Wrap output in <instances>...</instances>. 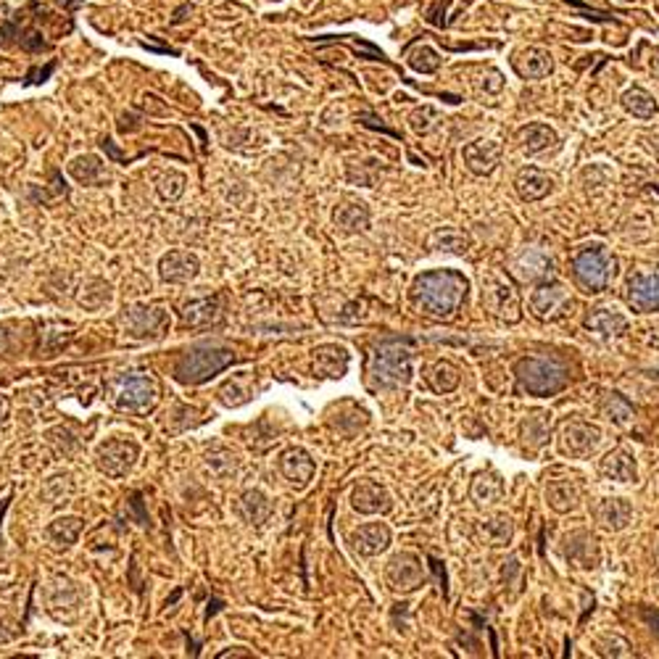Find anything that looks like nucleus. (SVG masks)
<instances>
[{
	"label": "nucleus",
	"instance_id": "f257e3e1",
	"mask_svg": "<svg viewBox=\"0 0 659 659\" xmlns=\"http://www.w3.org/2000/svg\"><path fill=\"white\" fill-rule=\"evenodd\" d=\"M467 288V280L459 275V272H454V270H436V272H425V275H419L414 280L412 299L425 314L448 320L465 303Z\"/></svg>",
	"mask_w": 659,
	"mask_h": 659
},
{
	"label": "nucleus",
	"instance_id": "f03ea898",
	"mask_svg": "<svg viewBox=\"0 0 659 659\" xmlns=\"http://www.w3.org/2000/svg\"><path fill=\"white\" fill-rule=\"evenodd\" d=\"M235 361V354L214 346H192L174 361V378L182 385H201Z\"/></svg>",
	"mask_w": 659,
	"mask_h": 659
},
{
	"label": "nucleus",
	"instance_id": "7ed1b4c3",
	"mask_svg": "<svg viewBox=\"0 0 659 659\" xmlns=\"http://www.w3.org/2000/svg\"><path fill=\"white\" fill-rule=\"evenodd\" d=\"M515 375H517L522 388L527 393H533V396H554V393H559L567 385V380H570L567 369L559 361L536 357L520 359L515 364Z\"/></svg>",
	"mask_w": 659,
	"mask_h": 659
},
{
	"label": "nucleus",
	"instance_id": "20e7f679",
	"mask_svg": "<svg viewBox=\"0 0 659 659\" xmlns=\"http://www.w3.org/2000/svg\"><path fill=\"white\" fill-rule=\"evenodd\" d=\"M372 375L380 385H407L412 380V351L398 340H385L372 354Z\"/></svg>",
	"mask_w": 659,
	"mask_h": 659
},
{
	"label": "nucleus",
	"instance_id": "39448f33",
	"mask_svg": "<svg viewBox=\"0 0 659 659\" xmlns=\"http://www.w3.org/2000/svg\"><path fill=\"white\" fill-rule=\"evenodd\" d=\"M615 256L605 246L583 248L573 259V272L575 280L591 293H602L615 277Z\"/></svg>",
	"mask_w": 659,
	"mask_h": 659
},
{
	"label": "nucleus",
	"instance_id": "423d86ee",
	"mask_svg": "<svg viewBox=\"0 0 659 659\" xmlns=\"http://www.w3.org/2000/svg\"><path fill=\"white\" fill-rule=\"evenodd\" d=\"M483 303H486V309L491 314L507 320V322H517L520 320V293L515 290V285L501 272L486 277V282H483Z\"/></svg>",
	"mask_w": 659,
	"mask_h": 659
},
{
	"label": "nucleus",
	"instance_id": "0eeeda50",
	"mask_svg": "<svg viewBox=\"0 0 659 659\" xmlns=\"http://www.w3.org/2000/svg\"><path fill=\"white\" fill-rule=\"evenodd\" d=\"M628 303L638 314L659 311V267L649 272H638L628 282Z\"/></svg>",
	"mask_w": 659,
	"mask_h": 659
},
{
	"label": "nucleus",
	"instance_id": "6e6552de",
	"mask_svg": "<svg viewBox=\"0 0 659 659\" xmlns=\"http://www.w3.org/2000/svg\"><path fill=\"white\" fill-rule=\"evenodd\" d=\"M573 306V299L565 288L559 285H541L533 296H530V311L538 317V320H562Z\"/></svg>",
	"mask_w": 659,
	"mask_h": 659
},
{
	"label": "nucleus",
	"instance_id": "1a4fd4ad",
	"mask_svg": "<svg viewBox=\"0 0 659 659\" xmlns=\"http://www.w3.org/2000/svg\"><path fill=\"white\" fill-rule=\"evenodd\" d=\"M169 317L164 309H148V306H133L124 314V330L133 338H162Z\"/></svg>",
	"mask_w": 659,
	"mask_h": 659
},
{
	"label": "nucleus",
	"instance_id": "9d476101",
	"mask_svg": "<svg viewBox=\"0 0 659 659\" xmlns=\"http://www.w3.org/2000/svg\"><path fill=\"white\" fill-rule=\"evenodd\" d=\"M138 459V446L127 440H109L98 451V469L106 472L109 477H122L127 475Z\"/></svg>",
	"mask_w": 659,
	"mask_h": 659
},
{
	"label": "nucleus",
	"instance_id": "9b49d317",
	"mask_svg": "<svg viewBox=\"0 0 659 659\" xmlns=\"http://www.w3.org/2000/svg\"><path fill=\"white\" fill-rule=\"evenodd\" d=\"M602 440V430L591 422H573L562 433V451L570 457H588Z\"/></svg>",
	"mask_w": 659,
	"mask_h": 659
},
{
	"label": "nucleus",
	"instance_id": "f8f14e48",
	"mask_svg": "<svg viewBox=\"0 0 659 659\" xmlns=\"http://www.w3.org/2000/svg\"><path fill=\"white\" fill-rule=\"evenodd\" d=\"M388 580L398 591H414V588H419L425 583L422 562L414 554H398V556H393L390 565H388Z\"/></svg>",
	"mask_w": 659,
	"mask_h": 659
},
{
	"label": "nucleus",
	"instance_id": "ddd939ff",
	"mask_svg": "<svg viewBox=\"0 0 659 659\" xmlns=\"http://www.w3.org/2000/svg\"><path fill=\"white\" fill-rule=\"evenodd\" d=\"M462 159L472 174H491L501 162V143L496 140H475L465 145Z\"/></svg>",
	"mask_w": 659,
	"mask_h": 659
},
{
	"label": "nucleus",
	"instance_id": "4468645a",
	"mask_svg": "<svg viewBox=\"0 0 659 659\" xmlns=\"http://www.w3.org/2000/svg\"><path fill=\"white\" fill-rule=\"evenodd\" d=\"M153 401H156V385L151 383L148 378H140V375L127 378L119 388V398H116V404L122 409H133V412L148 409Z\"/></svg>",
	"mask_w": 659,
	"mask_h": 659
},
{
	"label": "nucleus",
	"instance_id": "2eb2a0df",
	"mask_svg": "<svg viewBox=\"0 0 659 659\" xmlns=\"http://www.w3.org/2000/svg\"><path fill=\"white\" fill-rule=\"evenodd\" d=\"M201 261L191 251H169L159 261V275L164 282H188L198 275Z\"/></svg>",
	"mask_w": 659,
	"mask_h": 659
},
{
	"label": "nucleus",
	"instance_id": "dca6fc26",
	"mask_svg": "<svg viewBox=\"0 0 659 659\" xmlns=\"http://www.w3.org/2000/svg\"><path fill=\"white\" fill-rule=\"evenodd\" d=\"M351 501H354V509L361 515H380V512H388L393 507L388 491L380 483H372V480H364L361 486H357Z\"/></svg>",
	"mask_w": 659,
	"mask_h": 659
},
{
	"label": "nucleus",
	"instance_id": "f3484780",
	"mask_svg": "<svg viewBox=\"0 0 659 659\" xmlns=\"http://www.w3.org/2000/svg\"><path fill=\"white\" fill-rule=\"evenodd\" d=\"M351 544L359 554L364 556H375L380 551L388 549L390 544V530L385 527L383 522H369V525H361L359 530H354L351 536Z\"/></svg>",
	"mask_w": 659,
	"mask_h": 659
},
{
	"label": "nucleus",
	"instance_id": "a211bd4d",
	"mask_svg": "<svg viewBox=\"0 0 659 659\" xmlns=\"http://www.w3.org/2000/svg\"><path fill=\"white\" fill-rule=\"evenodd\" d=\"M280 472L293 483V486H306L311 477H314V472H317V465H314V459L301 451V448H290V451H285L282 457H280Z\"/></svg>",
	"mask_w": 659,
	"mask_h": 659
},
{
	"label": "nucleus",
	"instance_id": "6ab92c4d",
	"mask_svg": "<svg viewBox=\"0 0 659 659\" xmlns=\"http://www.w3.org/2000/svg\"><path fill=\"white\" fill-rule=\"evenodd\" d=\"M515 72L520 74L522 80H541V77H549L554 64H551V55L541 48H527L522 51L515 61H512Z\"/></svg>",
	"mask_w": 659,
	"mask_h": 659
},
{
	"label": "nucleus",
	"instance_id": "aec40b11",
	"mask_svg": "<svg viewBox=\"0 0 659 659\" xmlns=\"http://www.w3.org/2000/svg\"><path fill=\"white\" fill-rule=\"evenodd\" d=\"M585 330L596 332L599 338H620L628 332V320L615 309H594L585 320Z\"/></svg>",
	"mask_w": 659,
	"mask_h": 659
},
{
	"label": "nucleus",
	"instance_id": "412c9836",
	"mask_svg": "<svg viewBox=\"0 0 659 659\" xmlns=\"http://www.w3.org/2000/svg\"><path fill=\"white\" fill-rule=\"evenodd\" d=\"M594 517L605 525L606 530H623L633 517V507L625 498H602L594 507Z\"/></svg>",
	"mask_w": 659,
	"mask_h": 659
},
{
	"label": "nucleus",
	"instance_id": "4be33fe9",
	"mask_svg": "<svg viewBox=\"0 0 659 659\" xmlns=\"http://www.w3.org/2000/svg\"><path fill=\"white\" fill-rule=\"evenodd\" d=\"M515 188L520 192L522 201H541V198H546L554 188V180H551L549 174H544L541 169H536V166H527V169H522L520 174H517V182H515Z\"/></svg>",
	"mask_w": 659,
	"mask_h": 659
},
{
	"label": "nucleus",
	"instance_id": "5701e85b",
	"mask_svg": "<svg viewBox=\"0 0 659 659\" xmlns=\"http://www.w3.org/2000/svg\"><path fill=\"white\" fill-rule=\"evenodd\" d=\"M515 270H517V275L525 282H544V280H549L554 275L551 259L546 253H541V251H525L520 259H517Z\"/></svg>",
	"mask_w": 659,
	"mask_h": 659
},
{
	"label": "nucleus",
	"instance_id": "b1692460",
	"mask_svg": "<svg viewBox=\"0 0 659 659\" xmlns=\"http://www.w3.org/2000/svg\"><path fill=\"white\" fill-rule=\"evenodd\" d=\"M602 475L606 480H617V483H633L635 480V457L628 448H617L612 454H606L602 462Z\"/></svg>",
	"mask_w": 659,
	"mask_h": 659
},
{
	"label": "nucleus",
	"instance_id": "393cba45",
	"mask_svg": "<svg viewBox=\"0 0 659 659\" xmlns=\"http://www.w3.org/2000/svg\"><path fill=\"white\" fill-rule=\"evenodd\" d=\"M546 501H549L554 512L567 515V512H573L577 507L580 491H577V486L573 480H551L549 486H546Z\"/></svg>",
	"mask_w": 659,
	"mask_h": 659
},
{
	"label": "nucleus",
	"instance_id": "a878e982",
	"mask_svg": "<svg viewBox=\"0 0 659 659\" xmlns=\"http://www.w3.org/2000/svg\"><path fill=\"white\" fill-rule=\"evenodd\" d=\"M335 224L346 232H359L369 224V209L361 201H343L335 209Z\"/></svg>",
	"mask_w": 659,
	"mask_h": 659
},
{
	"label": "nucleus",
	"instance_id": "bb28decb",
	"mask_svg": "<svg viewBox=\"0 0 659 659\" xmlns=\"http://www.w3.org/2000/svg\"><path fill=\"white\" fill-rule=\"evenodd\" d=\"M428 248L430 251H446V253H467L469 238L467 232H462L457 227H440L428 238Z\"/></svg>",
	"mask_w": 659,
	"mask_h": 659
},
{
	"label": "nucleus",
	"instance_id": "cd10ccee",
	"mask_svg": "<svg viewBox=\"0 0 659 659\" xmlns=\"http://www.w3.org/2000/svg\"><path fill=\"white\" fill-rule=\"evenodd\" d=\"M501 494H504V483L498 480V475H494V472L477 475L472 480V488H469L472 501H477V504H494V501L501 498Z\"/></svg>",
	"mask_w": 659,
	"mask_h": 659
},
{
	"label": "nucleus",
	"instance_id": "c85d7f7f",
	"mask_svg": "<svg viewBox=\"0 0 659 659\" xmlns=\"http://www.w3.org/2000/svg\"><path fill=\"white\" fill-rule=\"evenodd\" d=\"M220 299H203V301L191 303L182 314L185 325L191 328H203V325H211L214 320H220Z\"/></svg>",
	"mask_w": 659,
	"mask_h": 659
},
{
	"label": "nucleus",
	"instance_id": "c756f323",
	"mask_svg": "<svg viewBox=\"0 0 659 659\" xmlns=\"http://www.w3.org/2000/svg\"><path fill=\"white\" fill-rule=\"evenodd\" d=\"M80 530H83L80 517H61V520L51 522L45 527V536H48V541H54L55 546H69V544L77 541Z\"/></svg>",
	"mask_w": 659,
	"mask_h": 659
},
{
	"label": "nucleus",
	"instance_id": "7c9ffc66",
	"mask_svg": "<svg viewBox=\"0 0 659 659\" xmlns=\"http://www.w3.org/2000/svg\"><path fill=\"white\" fill-rule=\"evenodd\" d=\"M623 106L635 119H652L657 113V101L646 90H641V87H633V90H628L623 95Z\"/></svg>",
	"mask_w": 659,
	"mask_h": 659
},
{
	"label": "nucleus",
	"instance_id": "2f4dec72",
	"mask_svg": "<svg viewBox=\"0 0 659 659\" xmlns=\"http://www.w3.org/2000/svg\"><path fill=\"white\" fill-rule=\"evenodd\" d=\"M554 145H556V135L546 124H530L527 130H522V148L527 153H541Z\"/></svg>",
	"mask_w": 659,
	"mask_h": 659
},
{
	"label": "nucleus",
	"instance_id": "473e14b6",
	"mask_svg": "<svg viewBox=\"0 0 659 659\" xmlns=\"http://www.w3.org/2000/svg\"><path fill=\"white\" fill-rule=\"evenodd\" d=\"M69 172L77 182H84V185H98L106 177V169L101 164V159H95V156H80L74 164L69 166Z\"/></svg>",
	"mask_w": 659,
	"mask_h": 659
},
{
	"label": "nucleus",
	"instance_id": "72a5a7b5",
	"mask_svg": "<svg viewBox=\"0 0 659 659\" xmlns=\"http://www.w3.org/2000/svg\"><path fill=\"white\" fill-rule=\"evenodd\" d=\"M241 509H243V515H246L248 522L261 525V522L272 515V501L261 494V491H248V494H243Z\"/></svg>",
	"mask_w": 659,
	"mask_h": 659
},
{
	"label": "nucleus",
	"instance_id": "f704fd0d",
	"mask_svg": "<svg viewBox=\"0 0 659 659\" xmlns=\"http://www.w3.org/2000/svg\"><path fill=\"white\" fill-rule=\"evenodd\" d=\"M480 533H483L486 544H491V546H507L512 541L515 527H512L509 517H494V520H488L480 527Z\"/></svg>",
	"mask_w": 659,
	"mask_h": 659
},
{
	"label": "nucleus",
	"instance_id": "c9c22d12",
	"mask_svg": "<svg viewBox=\"0 0 659 659\" xmlns=\"http://www.w3.org/2000/svg\"><path fill=\"white\" fill-rule=\"evenodd\" d=\"M459 369L454 367V364H448V361H440L436 364V369H433V375H430V385H433V390H438V393H451L457 385H459Z\"/></svg>",
	"mask_w": 659,
	"mask_h": 659
},
{
	"label": "nucleus",
	"instance_id": "e433bc0d",
	"mask_svg": "<svg viewBox=\"0 0 659 659\" xmlns=\"http://www.w3.org/2000/svg\"><path fill=\"white\" fill-rule=\"evenodd\" d=\"M549 430H551L549 414H536V417H530V419L525 422V440L533 443V446H541L544 440L549 438Z\"/></svg>",
	"mask_w": 659,
	"mask_h": 659
},
{
	"label": "nucleus",
	"instance_id": "4c0bfd02",
	"mask_svg": "<svg viewBox=\"0 0 659 659\" xmlns=\"http://www.w3.org/2000/svg\"><path fill=\"white\" fill-rule=\"evenodd\" d=\"M409 64H412V69L422 72V74H433V72H438L440 58H438V54L433 51V48L422 45V48H419L417 54H412Z\"/></svg>",
	"mask_w": 659,
	"mask_h": 659
},
{
	"label": "nucleus",
	"instance_id": "58836bf2",
	"mask_svg": "<svg viewBox=\"0 0 659 659\" xmlns=\"http://www.w3.org/2000/svg\"><path fill=\"white\" fill-rule=\"evenodd\" d=\"M606 412L609 417L615 419V422H620V425H625L628 419L633 417V407L623 398V396H617V393H612L609 396V401H606Z\"/></svg>",
	"mask_w": 659,
	"mask_h": 659
},
{
	"label": "nucleus",
	"instance_id": "ea45409f",
	"mask_svg": "<svg viewBox=\"0 0 659 659\" xmlns=\"http://www.w3.org/2000/svg\"><path fill=\"white\" fill-rule=\"evenodd\" d=\"M438 113L436 111L430 109V106H425V109H419V111H414L412 113V127H414V133H419V135H425L430 127H433V122H428V119H436Z\"/></svg>",
	"mask_w": 659,
	"mask_h": 659
},
{
	"label": "nucleus",
	"instance_id": "a19ab883",
	"mask_svg": "<svg viewBox=\"0 0 659 659\" xmlns=\"http://www.w3.org/2000/svg\"><path fill=\"white\" fill-rule=\"evenodd\" d=\"M54 72H55V61H51V64H48L45 69H32V72L27 74V80H25V84L45 83V80H48V77H51Z\"/></svg>",
	"mask_w": 659,
	"mask_h": 659
},
{
	"label": "nucleus",
	"instance_id": "79ce46f5",
	"mask_svg": "<svg viewBox=\"0 0 659 659\" xmlns=\"http://www.w3.org/2000/svg\"><path fill=\"white\" fill-rule=\"evenodd\" d=\"M570 5L573 8H580L588 19H594V22H615V16H609V14H599V11H591L588 5H583V3H577V0H570Z\"/></svg>",
	"mask_w": 659,
	"mask_h": 659
},
{
	"label": "nucleus",
	"instance_id": "37998d69",
	"mask_svg": "<svg viewBox=\"0 0 659 659\" xmlns=\"http://www.w3.org/2000/svg\"><path fill=\"white\" fill-rule=\"evenodd\" d=\"M5 417H8V401H5V398L0 396V425L5 422Z\"/></svg>",
	"mask_w": 659,
	"mask_h": 659
},
{
	"label": "nucleus",
	"instance_id": "c03bdc74",
	"mask_svg": "<svg viewBox=\"0 0 659 659\" xmlns=\"http://www.w3.org/2000/svg\"><path fill=\"white\" fill-rule=\"evenodd\" d=\"M652 72H654V74L659 77V51L654 54V58H652Z\"/></svg>",
	"mask_w": 659,
	"mask_h": 659
}]
</instances>
